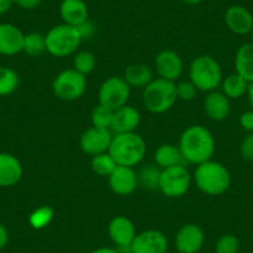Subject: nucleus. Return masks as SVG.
Returning <instances> with one entry per match:
<instances>
[{"mask_svg":"<svg viewBox=\"0 0 253 253\" xmlns=\"http://www.w3.org/2000/svg\"><path fill=\"white\" fill-rule=\"evenodd\" d=\"M19 76L10 67H0V97H5L16 91Z\"/></svg>","mask_w":253,"mask_h":253,"instance_id":"obj_29","label":"nucleus"},{"mask_svg":"<svg viewBox=\"0 0 253 253\" xmlns=\"http://www.w3.org/2000/svg\"><path fill=\"white\" fill-rule=\"evenodd\" d=\"M46 51L55 57H67L77 52L82 42L79 28L60 24L50 29L45 35Z\"/></svg>","mask_w":253,"mask_h":253,"instance_id":"obj_5","label":"nucleus"},{"mask_svg":"<svg viewBox=\"0 0 253 253\" xmlns=\"http://www.w3.org/2000/svg\"><path fill=\"white\" fill-rule=\"evenodd\" d=\"M77 28H79L80 34H81L82 40H84V39H91L94 35V33H96V26L89 20L84 21L82 25L77 26Z\"/></svg>","mask_w":253,"mask_h":253,"instance_id":"obj_37","label":"nucleus"},{"mask_svg":"<svg viewBox=\"0 0 253 253\" xmlns=\"http://www.w3.org/2000/svg\"><path fill=\"white\" fill-rule=\"evenodd\" d=\"M108 235L118 250L129 251L130 245L137 236L134 223L126 216H116L109 221Z\"/></svg>","mask_w":253,"mask_h":253,"instance_id":"obj_13","label":"nucleus"},{"mask_svg":"<svg viewBox=\"0 0 253 253\" xmlns=\"http://www.w3.org/2000/svg\"><path fill=\"white\" fill-rule=\"evenodd\" d=\"M191 185V175L185 165L162 169L159 179V190L167 198H181L189 191Z\"/></svg>","mask_w":253,"mask_h":253,"instance_id":"obj_8","label":"nucleus"},{"mask_svg":"<svg viewBox=\"0 0 253 253\" xmlns=\"http://www.w3.org/2000/svg\"><path fill=\"white\" fill-rule=\"evenodd\" d=\"M174 243L179 253H199L205 243V232L196 223H186L179 228Z\"/></svg>","mask_w":253,"mask_h":253,"instance_id":"obj_10","label":"nucleus"},{"mask_svg":"<svg viewBox=\"0 0 253 253\" xmlns=\"http://www.w3.org/2000/svg\"><path fill=\"white\" fill-rule=\"evenodd\" d=\"M130 96V87L123 77L112 76L103 81L98 89V103L116 109L126 106Z\"/></svg>","mask_w":253,"mask_h":253,"instance_id":"obj_9","label":"nucleus"},{"mask_svg":"<svg viewBox=\"0 0 253 253\" xmlns=\"http://www.w3.org/2000/svg\"><path fill=\"white\" fill-rule=\"evenodd\" d=\"M179 148L185 162L200 165L209 162L215 153L216 142L212 133L204 126H190L182 132Z\"/></svg>","mask_w":253,"mask_h":253,"instance_id":"obj_1","label":"nucleus"},{"mask_svg":"<svg viewBox=\"0 0 253 253\" xmlns=\"http://www.w3.org/2000/svg\"><path fill=\"white\" fill-rule=\"evenodd\" d=\"M109 187L114 194L119 196H128L133 194L138 187L137 172L133 168L117 165L108 176Z\"/></svg>","mask_w":253,"mask_h":253,"instance_id":"obj_15","label":"nucleus"},{"mask_svg":"<svg viewBox=\"0 0 253 253\" xmlns=\"http://www.w3.org/2000/svg\"><path fill=\"white\" fill-rule=\"evenodd\" d=\"M236 74L246 80L248 84L253 82V42L243 43L235 56Z\"/></svg>","mask_w":253,"mask_h":253,"instance_id":"obj_23","label":"nucleus"},{"mask_svg":"<svg viewBox=\"0 0 253 253\" xmlns=\"http://www.w3.org/2000/svg\"><path fill=\"white\" fill-rule=\"evenodd\" d=\"M169 242L164 232L145 230L137 233L129 248V253H167Z\"/></svg>","mask_w":253,"mask_h":253,"instance_id":"obj_11","label":"nucleus"},{"mask_svg":"<svg viewBox=\"0 0 253 253\" xmlns=\"http://www.w3.org/2000/svg\"><path fill=\"white\" fill-rule=\"evenodd\" d=\"M204 111L211 121H223L230 114V99L222 92H209V94L204 99Z\"/></svg>","mask_w":253,"mask_h":253,"instance_id":"obj_21","label":"nucleus"},{"mask_svg":"<svg viewBox=\"0 0 253 253\" xmlns=\"http://www.w3.org/2000/svg\"><path fill=\"white\" fill-rule=\"evenodd\" d=\"M194 181L201 193L210 196L225 194L231 185V175L227 168L218 162L203 163L194 172Z\"/></svg>","mask_w":253,"mask_h":253,"instance_id":"obj_3","label":"nucleus"},{"mask_svg":"<svg viewBox=\"0 0 253 253\" xmlns=\"http://www.w3.org/2000/svg\"><path fill=\"white\" fill-rule=\"evenodd\" d=\"M228 30L236 35H247L253 29V15L242 5H231L223 16Z\"/></svg>","mask_w":253,"mask_h":253,"instance_id":"obj_16","label":"nucleus"},{"mask_svg":"<svg viewBox=\"0 0 253 253\" xmlns=\"http://www.w3.org/2000/svg\"><path fill=\"white\" fill-rule=\"evenodd\" d=\"M241 157L246 162H253V133H250L241 144Z\"/></svg>","mask_w":253,"mask_h":253,"instance_id":"obj_35","label":"nucleus"},{"mask_svg":"<svg viewBox=\"0 0 253 253\" xmlns=\"http://www.w3.org/2000/svg\"><path fill=\"white\" fill-rule=\"evenodd\" d=\"M198 93V88L191 81H181L176 84V96L177 99L189 102L193 101Z\"/></svg>","mask_w":253,"mask_h":253,"instance_id":"obj_34","label":"nucleus"},{"mask_svg":"<svg viewBox=\"0 0 253 253\" xmlns=\"http://www.w3.org/2000/svg\"><path fill=\"white\" fill-rule=\"evenodd\" d=\"M97 65L96 56L91 51H79L74 56V69L80 74L89 75L94 71Z\"/></svg>","mask_w":253,"mask_h":253,"instance_id":"obj_30","label":"nucleus"},{"mask_svg":"<svg viewBox=\"0 0 253 253\" xmlns=\"http://www.w3.org/2000/svg\"><path fill=\"white\" fill-rule=\"evenodd\" d=\"M182 3L187 4V5H198V4L203 3L204 0H181Z\"/></svg>","mask_w":253,"mask_h":253,"instance_id":"obj_43","label":"nucleus"},{"mask_svg":"<svg viewBox=\"0 0 253 253\" xmlns=\"http://www.w3.org/2000/svg\"><path fill=\"white\" fill-rule=\"evenodd\" d=\"M9 242V232L3 223H0V251L6 247Z\"/></svg>","mask_w":253,"mask_h":253,"instance_id":"obj_39","label":"nucleus"},{"mask_svg":"<svg viewBox=\"0 0 253 253\" xmlns=\"http://www.w3.org/2000/svg\"><path fill=\"white\" fill-rule=\"evenodd\" d=\"M91 253H122L118 248H109V247H99L92 251Z\"/></svg>","mask_w":253,"mask_h":253,"instance_id":"obj_41","label":"nucleus"},{"mask_svg":"<svg viewBox=\"0 0 253 253\" xmlns=\"http://www.w3.org/2000/svg\"><path fill=\"white\" fill-rule=\"evenodd\" d=\"M113 112V109L108 108V107H104L98 103V106L94 107L91 114L92 126H97V128H102V129L111 130Z\"/></svg>","mask_w":253,"mask_h":253,"instance_id":"obj_32","label":"nucleus"},{"mask_svg":"<svg viewBox=\"0 0 253 253\" xmlns=\"http://www.w3.org/2000/svg\"><path fill=\"white\" fill-rule=\"evenodd\" d=\"M160 168L154 167V165H147L143 168L137 174L138 186L143 187L144 190L159 189V179H160Z\"/></svg>","mask_w":253,"mask_h":253,"instance_id":"obj_26","label":"nucleus"},{"mask_svg":"<svg viewBox=\"0 0 253 253\" xmlns=\"http://www.w3.org/2000/svg\"><path fill=\"white\" fill-rule=\"evenodd\" d=\"M51 88L53 94L61 101L74 102L81 98L86 92L87 79L75 69L65 70L53 79Z\"/></svg>","mask_w":253,"mask_h":253,"instance_id":"obj_7","label":"nucleus"},{"mask_svg":"<svg viewBox=\"0 0 253 253\" xmlns=\"http://www.w3.org/2000/svg\"><path fill=\"white\" fill-rule=\"evenodd\" d=\"M240 124L243 129L253 133V111H247L241 114Z\"/></svg>","mask_w":253,"mask_h":253,"instance_id":"obj_36","label":"nucleus"},{"mask_svg":"<svg viewBox=\"0 0 253 253\" xmlns=\"http://www.w3.org/2000/svg\"><path fill=\"white\" fill-rule=\"evenodd\" d=\"M221 84H222V93L228 99H238L247 93L248 82L236 72L228 75Z\"/></svg>","mask_w":253,"mask_h":253,"instance_id":"obj_25","label":"nucleus"},{"mask_svg":"<svg viewBox=\"0 0 253 253\" xmlns=\"http://www.w3.org/2000/svg\"><path fill=\"white\" fill-rule=\"evenodd\" d=\"M53 215L55 212L50 206H41L31 212V215L29 216V223L34 230H42L50 225Z\"/></svg>","mask_w":253,"mask_h":253,"instance_id":"obj_31","label":"nucleus"},{"mask_svg":"<svg viewBox=\"0 0 253 253\" xmlns=\"http://www.w3.org/2000/svg\"><path fill=\"white\" fill-rule=\"evenodd\" d=\"M251 38H252V42H253V29H252V31H251Z\"/></svg>","mask_w":253,"mask_h":253,"instance_id":"obj_44","label":"nucleus"},{"mask_svg":"<svg viewBox=\"0 0 253 253\" xmlns=\"http://www.w3.org/2000/svg\"><path fill=\"white\" fill-rule=\"evenodd\" d=\"M184 69L181 57L177 52L172 50H163L155 57V70L159 79L175 82L180 79Z\"/></svg>","mask_w":253,"mask_h":253,"instance_id":"obj_14","label":"nucleus"},{"mask_svg":"<svg viewBox=\"0 0 253 253\" xmlns=\"http://www.w3.org/2000/svg\"><path fill=\"white\" fill-rule=\"evenodd\" d=\"M154 160L160 169L176 167V165H185V159L180 152L179 145L174 144H162L154 154Z\"/></svg>","mask_w":253,"mask_h":253,"instance_id":"obj_24","label":"nucleus"},{"mask_svg":"<svg viewBox=\"0 0 253 253\" xmlns=\"http://www.w3.org/2000/svg\"><path fill=\"white\" fill-rule=\"evenodd\" d=\"M143 104L150 113L163 114L170 111L177 101L175 82L163 79L153 80L143 89Z\"/></svg>","mask_w":253,"mask_h":253,"instance_id":"obj_6","label":"nucleus"},{"mask_svg":"<svg viewBox=\"0 0 253 253\" xmlns=\"http://www.w3.org/2000/svg\"><path fill=\"white\" fill-rule=\"evenodd\" d=\"M117 163L114 162L113 158L109 155V153H102V154L94 155L91 159V168L93 170L94 174L99 175V176H107L113 172L116 169Z\"/></svg>","mask_w":253,"mask_h":253,"instance_id":"obj_27","label":"nucleus"},{"mask_svg":"<svg viewBox=\"0 0 253 253\" xmlns=\"http://www.w3.org/2000/svg\"><path fill=\"white\" fill-rule=\"evenodd\" d=\"M46 51L45 36L39 33L26 34L24 39V52L31 57H39Z\"/></svg>","mask_w":253,"mask_h":253,"instance_id":"obj_28","label":"nucleus"},{"mask_svg":"<svg viewBox=\"0 0 253 253\" xmlns=\"http://www.w3.org/2000/svg\"><path fill=\"white\" fill-rule=\"evenodd\" d=\"M240 240L235 235L226 233L222 235L215 245V253H238Z\"/></svg>","mask_w":253,"mask_h":253,"instance_id":"obj_33","label":"nucleus"},{"mask_svg":"<svg viewBox=\"0 0 253 253\" xmlns=\"http://www.w3.org/2000/svg\"><path fill=\"white\" fill-rule=\"evenodd\" d=\"M123 79L129 87L144 89L153 81V71L144 63H132L124 71Z\"/></svg>","mask_w":253,"mask_h":253,"instance_id":"obj_22","label":"nucleus"},{"mask_svg":"<svg viewBox=\"0 0 253 253\" xmlns=\"http://www.w3.org/2000/svg\"><path fill=\"white\" fill-rule=\"evenodd\" d=\"M140 124V113L137 108L132 106L121 107L113 112L111 130L114 134L135 132Z\"/></svg>","mask_w":253,"mask_h":253,"instance_id":"obj_18","label":"nucleus"},{"mask_svg":"<svg viewBox=\"0 0 253 253\" xmlns=\"http://www.w3.org/2000/svg\"><path fill=\"white\" fill-rule=\"evenodd\" d=\"M42 0H13V5H18L24 10H34L41 4Z\"/></svg>","mask_w":253,"mask_h":253,"instance_id":"obj_38","label":"nucleus"},{"mask_svg":"<svg viewBox=\"0 0 253 253\" xmlns=\"http://www.w3.org/2000/svg\"><path fill=\"white\" fill-rule=\"evenodd\" d=\"M13 6V0H0V15H4Z\"/></svg>","mask_w":253,"mask_h":253,"instance_id":"obj_40","label":"nucleus"},{"mask_svg":"<svg viewBox=\"0 0 253 253\" xmlns=\"http://www.w3.org/2000/svg\"><path fill=\"white\" fill-rule=\"evenodd\" d=\"M23 165L15 155L0 153V187H10L23 177Z\"/></svg>","mask_w":253,"mask_h":253,"instance_id":"obj_19","label":"nucleus"},{"mask_svg":"<svg viewBox=\"0 0 253 253\" xmlns=\"http://www.w3.org/2000/svg\"><path fill=\"white\" fill-rule=\"evenodd\" d=\"M189 77L198 91L212 92L222 82V70L212 56L200 55L190 63Z\"/></svg>","mask_w":253,"mask_h":253,"instance_id":"obj_4","label":"nucleus"},{"mask_svg":"<svg viewBox=\"0 0 253 253\" xmlns=\"http://www.w3.org/2000/svg\"><path fill=\"white\" fill-rule=\"evenodd\" d=\"M108 153L117 165L134 168L144 159L147 154V144L135 132L122 133L112 138Z\"/></svg>","mask_w":253,"mask_h":253,"instance_id":"obj_2","label":"nucleus"},{"mask_svg":"<svg viewBox=\"0 0 253 253\" xmlns=\"http://www.w3.org/2000/svg\"><path fill=\"white\" fill-rule=\"evenodd\" d=\"M23 31L9 23L0 24V55L14 56L24 51Z\"/></svg>","mask_w":253,"mask_h":253,"instance_id":"obj_17","label":"nucleus"},{"mask_svg":"<svg viewBox=\"0 0 253 253\" xmlns=\"http://www.w3.org/2000/svg\"><path fill=\"white\" fill-rule=\"evenodd\" d=\"M247 97H248V102H250V106L253 111V82L252 84H248V88H247Z\"/></svg>","mask_w":253,"mask_h":253,"instance_id":"obj_42","label":"nucleus"},{"mask_svg":"<svg viewBox=\"0 0 253 253\" xmlns=\"http://www.w3.org/2000/svg\"><path fill=\"white\" fill-rule=\"evenodd\" d=\"M112 138H113V135L109 129L91 126L87 130H84V134L80 138V147L84 154L94 157V155L108 152Z\"/></svg>","mask_w":253,"mask_h":253,"instance_id":"obj_12","label":"nucleus"},{"mask_svg":"<svg viewBox=\"0 0 253 253\" xmlns=\"http://www.w3.org/2000/svg\"><path fill=\"white\" fill-rule=\"evenodd\" d=\"M60 16L63 24L77 28L88 20V6L84 0H62Z\"/></svg>","mask_w":253,"mask_h":253,"instance_id":"obj_20","label":"nucleus"}]
</instances>
